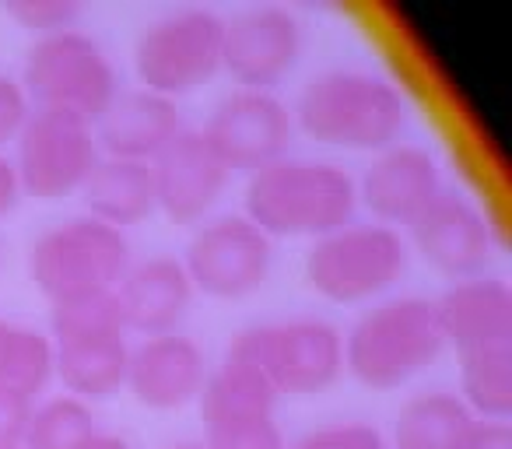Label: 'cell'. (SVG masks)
Listing matches in <instances>:
<instances>
[{"label": "cell", "mask_w": 512, "mask_h": 449, "mask_svg": "<svg viewBox=\"0 0 512 449\" xmlns=\"http://www.w3.org/2000/svg\"><path fill=\"white\" fill-rule=\"evenodd\" d=\"M358 207L355 179L334 162L278 158L249 172L246 218L267 239H320L351 225Z\"/></svg>", "instance_id": "1"}, {"label": "cell", "mask_w": 512, "mask_h": 449, "mask_svg": "<svg viewBox=\"0 0 512 449\" xmlns=\"http://www.w3.org/2000/svg\"><path fill=\"white\" fill-rule=\"evenodd\" d=\"M292 123L316 144L348 151H386L397 144L407 109L390 81L365 71H323L302 88Z\"/></svg>", "instance_id": "2"}, {"label": "cell", "mask_w": 512, "mask_h": 449, "mask_svg": "<svg viewBox=\"0 0 512 449\" xmlns=\"http://www.w3.org/2000/svg\"><path fill=\"white\" fill-rule=\"evenodd\" d=\"M53 376H60L67 397L92 407L123 390L130 344L120 320L116 295L57 302L53 306Z\"/></svg>", "instance_id": "3"}, {"label": "cell", "mask_w": 512, "mask_h": 449, "mask_svg": "<svg viewBox=\"0 0 512 449\" xmlns=\"http://www.w3.org/2000/svg\"><path fill=\"white\" fill-rule=\"evenodd\" d=\"M435 302L390 299L369 309L344 337V369L369 390H397L442 355Z\"/></svg>", "instance_id": "4"}, {"label": "cell", "mask_w": 512, "mask_h": 449, "mask_svg": "<svg viewBox=\"0 0 512 449\" xmlns=\"http://www.w3.org/2000/svg\"><path fill=\"white\" fill-rule=\"evenodd\" d=\"M225 358L256 372L274 397H313L344 372V337L327 320L260 323L242 330Z\"/></svg>", "instance_id": "5"}, {"label": "cell", "mask_w": 512, "mask_h": 449, "mask_svg": "<svg viewBox=\"0 0 512 449\" xmlns=\"http://www.w3.org/2000/svg\"><path fill=\"white\" fill-rule=\"evenodd\" d=\"M18 85L29 106L78 116L92 127L120 92L106 50L78 29L39 36L25 53Z\"/></svg>", "instance_id": "6"}, {"label": "cell", "mask_w": 512, "mask_h": 449, "mask_svg": "<svg viewBox=\"0 0 512 449\" xmlns=\"http://www.w3.org/2000/svg\"><path fill=\"white\" fill-rule=\"evenodd\" d=\"M130 264L127 236L88 214L43 232L29 250V278L50 306L116 292Z\"/></svg>", "instance_id": "7"}, {"label": "cell", "mask_w": 512, "mask_h": 449, "mask_svg": "<svg viewBox=\"0 0 512 449\" xmlns=\"http://www.w3.org/2000/svg\"><path fill=\"white\" fill-rule=\"evenodd\" d=\"M407 271V243L386 225H344L313 239L306 253V281L316 295L341 306L383 295Z\"/></svg>", "instance_id": "8"}, {"label": "cell", "mask_w": 512, "mask_h": 449, "mask_svg": "<svg viewBox=\"0 0 512 449\" xmlns=\"http://www.w3.org/2000/svg\"><path fill=\"white\" fill-rule=\"evenodd\" d=\"M221 36L225 18L204 8H183L151 22L134 46L141 88L172 102L197 92L221 71Z\"/></svg>", "instance_id": "9"}, {"label": "cell", "mask_w": 512, "mask_h": 449, "mask_svg": "<svg viewBox=\"0 0 512 449\" xmlns=\"http://www.w3.org/2000/svg\"><path fill=\"white\" fill-rule=\"evenodd\" d=\"M15 172L22 193L36 200H60L85 186L88 172L99 162L92 123L67 113L32 109L18 130Z\"/></svg>", "instance_id": "10"}, {"label": "cell", "mask_w": 512, "mask_h": 449, "mask_svg": "<svg viewBox=\"0 0 512 449\" xmlns=\"http://www.w3.org/2000/svg\"><path fill=\"white\" fill-rule=\"evenodd\" d=\"M183 271L211 299H246L271 274V239L246 214H221L190 239Z\"/></svg>", "instance_id": "11"}, {"label": "cell", "mask_w": 512, "mask_h": 449, "mask_svg": "<svg viewBox=\"0 0 512 449\" xmlns=\"http://www.w3.org/2000/svg\"><path fill=\"white\" fill-rule=\"evenodd\" d=\"M197 400L207 449H288L274 418L278 397L246 365L225 358L218 372H207Z\"/></svg>", "instance_id": "12"}, {"label": "cell", "mask_w": 512, "mask_h": 449, "mask_svg": "<svg viewBox=\"0 0 512 449\" xmlns=\"http://www.w3.org/2000/svg\"><path fill=\"white\" fill-rule=\"evenodd\" d=\"M292 113L271 92H249L239 88L214 106L211 120L200 134L225 162L228 172H256L264 165L285 158L292 141Z\"/></svg>", "instance_id": "13"}, {"label": "cell", "mask_w": 512, "mask_h": 449, "mask_svg": "<svg viewBox=\"0 0 512 449\" xmlns=\"http://www.w3.org/2000/svg\"><path fill=\"white\" fill-rule=\"evenodd\" d=\"M302 50L299 18L288 8H249L225 22L221 71H228L249 92H271L295 67Z\"/></svg>", "instance_id": "14"}, {"label": "cell", "mask_w": 512, "mask_h": 449, "mask_svg": "<svg viewBox=\"0 0 512 449\" xmlns=\"http://www.w3.org/2000/svg\"><path fill=\"white\" fill-rule=\"evenodd\" d=\"M151 176H155L158 211L176 225H193L218 204L232 172L214 155L200 130L183 127L151 158Z\"/></svg>", "instance_id": "15"}, {"label": "cell", "mask_w": 512, "mask_h": 449, "mask_svg": "<svg viewBox=\"0 0 512 449\" xmlns=\"http://www.w3.org/2000/svg\"><path fill=\"white\" fill-rule=\"evenodd\" d=\"M407 229L421 260L446 278H481V271L491 264L495 243H491L488 221L463 197L439 193Z\"/></svg>", "instance_id": "16"}, {"label": "cell", "mask_w": 512, "mask_h": 449, "mask_svg": "<svg viewBox=\"0 0 512 449\" xmlns=\"http://www.w3.org/2000/svg\"><path fill=\"white\" fill-rule=\"evenodd\" d=\"M207 383V362L197 341L186 334H158L144 337L130 348L127 362V390L134 400L151 411H176L200 397Z\"/></svg>", "instance_id": "17"}, {"label": "cell", "mask_w": 512, "mask_h": 449, "mask_svg": "<svg viewBox=\"0 0 512 449\" xmlns=\"http://www.w3.org/2000/svg\"><path fill=\"white\" fill-rule=\"evenodd\" d=\"M358 200L379 218V225H411L439 197V165L418 144H390L365 169L355 186Z\"/></svg>", "instance_id": "18"}, {"label": "cell", "mask_w": 512, "mask_h": 449, "mask_svg": "<svg viewBox=\"0 0 512 449\" xmlns=\"http://www.w3.org/2000/svg\"><path fill=\"white\" fill-rule=\"evenodd\" d=\"M123 330H137L144 337L176 334L193 299V285L176 257H148L127 267L116 285Z\"/></svg>", "instance_id": "19"}, {"label": "cell", "mask_w": 512, "mask_h": 449, "mask_svg": "<svg viewBox=\"0 0 512 449\" xmlns=\"http://www.w3.org/2000/svg\"><path fill=\"white\" fill-rule=\"evenodd\" d=\"M442 341L460 355L512 348V292L498 278H470L435 302Z\"/></svg>", "instance_id": "20"}, {"label": "cell", "mask_w": 512, "mask_h": 449, "mask_svg": "<svg viewBox=\"0 0 512 449\" xmlns=\"http://www.w3.org/2000/svg\"><path fill=\"white\" fill-rule=\"evenodd\" d=\"M92 130L99 155L151 162L183 130V120H179V109L172 99L134 88V92H116V99L109 102V109Z\"/></svg>", "instance_id": "21"}, {"label": "cell", "mask_w": 512, "mask_h": 449, "mask_svg": "<svg viewBox=\"0 0 512 449\" xmlns=\"http://www.w3.org/2000/svg\"><path fill=\"white\" fill-rule=\"evenodd\" d=\"M78 193L85 200L88 218L102 221V225H113L120 232L127 225L144 221L151 211H158L151 162H130V158L102 155Z\"/></svg>", "instance_id": "22"}, {"label": "cell", "mask_w": 512, "mask_h": 449, "mask_svg": "<svg viewBox=\"0 0 512 449\" xmlns=\"http://www.w3.org/2000/svg\"><path fill=\"white\" fill-rule=\"evenodd\" d=\"M474 414L463 407L456 393H421L400 407L393 421V446L397 449H456Z\"/></svg>", "instance_id": "23"}, {"label": "cell", "mask_w": 512, "mask_h": 449, "mask_svg": "<svg viewBox=\"0 0 512 449\" xmlns=\"http://www.w3.org/2000/svg\"><path fill=\"white\" fill-rule=\"evenodd\" d=\"M53 379V344L46 334L18 323L0 327V390L36 404Z\"/></svg>", "instance_id": "24"}, {"label": "cell", "mask_w": 512, "mask_h": 449, "mask_svg": "<svg viewBox=\"0 0 512 449\" xmlns=\"http://www.w3.org/2000/svg\"><path fill=\"white\" fill-rule=\"evenodd\" d=\"M463 407L484 421H509L512 414V348L460 355Z\"/></svg>", "instance_id": "25"}, {"label": "cell", "mask_w": 512, "mask_h": 449, "mask_svg": "<svg viewBox=\"0 0 512 449\" xmlns=\"http://www.w3.org/2000/svg\"><path fill=\"white\" fill-rule=\"evenodd\" d=\"M95 435H99V425H95L92 407L60 393L32 407L22 449H85Z\"/></svg>", "instance_id": "26"}, {"label": "cell", "mask_w": 512, "mask_h": 449, "mask_svg": "<svg viewBox=\"0 0 512 449\" xmlns=\"http://www.w3.org/2000/svg\"><path fill=\"white\" fill-rule=\"evenodd\" d=\"M288 449H386V439L379 428L365 421H334V425L306 432Z\"/></svg>", "instance_id": "27"}, {"label": "cell", "mask_w": 512, "mask_h": 449, "mask_svg": "<svg viewBox=\"0 0 512 449\" xmlns=\"http://www.w3.org/2000/svg\"><path fill=\"white\" fill-rule=\"evenodd\" d=\"M4 11H8L22 29L36 32V39L50 36V32L74 29V22H78V15H81V8L71 4V0H18V4H8Z\"/></svg>", "instance_id": "28"}, {"label": "cell", "mask_w": 512, "mask_h": 449, "mask_svg": "<svg viewBox=\"0 0 512 449\" xmlns=\"http://www.w3.org/2000/svg\"><path fill=\"white\" fill-rule=\"evenodd\" d=\"M29 113L32 106L25 99L22 85L15 78H8V74H0V144L15 141L22 123L29 120Z\"/></svg>", "instance_id": "29"}, {"label": "cell", "mask_w": 512, "mask_h": 449, "mask_svg": "<svg viewBox=\"0 0 512 449\" xmlns=\"http://www.w3.org/2000/svg\"><path fill=\"white\" fill-rule=\"evenodd\" d=\"M32 407H36L32 400L0 390V449L22 446L25 428H29V418H32Z\"/></svg>", "instance_id": "30"}, {"label": "cell", "mask_w": 512, "mask_h": 449, "mask_svg": "<svg viewBox=\"0 0 512 449\" xmlns=\"http://www.w3.org/2000/svg\"><path fill=\"white\" fill-rule=\"evenodd\" d=\"M456 449H512L509 421H474L456 442Z\"/></svg>", "instance_id": "31"}, {"label": "cell", "mask_w": 512, "mask_h": 449, "mask_svg": "<svg viewBox=\"0 0 512 449\" xmlns=\"http://www.w3.org/2000/svg\"><path fill=\"white\" fill-rule=\"evenodd\" d=\"M18 200H22V183H18L15 162L8 155H0V214L15 211Z\"/></svg>", "instance_id": "32"}, {"label": "cell", "mask_w": 512, "mask_h": 449, "mask_svg": "<svg viewBox=\"0 0 512 449\" xmlns=\"http://www.w3.org/2000/svg\"><path fill=\"white\" fill-rule=\"evenodd\" d=\"M165 449H207V446H204V439H186V442H172V446H165Z\"/></svg>", "instance_id": "33"}, {"label": "cell", "mask_w": 512, "mask_h": 449, "mask_svg": "<svg viewBox=\"0 0 512 449\" xmlns=\"http://www.w3.org/2000/svg\"><path fill=\"white\" fill-rule=\"evenodd\" d=\"M8 449H22V446H8Z\"/></svg>", "instance_id": "34"}, {"label": "cell", "mask_w": 512, "mask_h": 449, "mask_svg": "<svg viewBox=\"0 0 512 449\" xmlns=\"http://www.w3.org/2000/svg\"><path fill=\"white\" fill-rule=\"evenodd\" d=\"M0 327H4V323H0Z\"/></svg>", "instance_id": "35"}]
</instances>
